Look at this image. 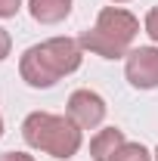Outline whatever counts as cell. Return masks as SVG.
<instances>
[{"label": "cell", "instance_id": "6da1fadb", "mask_svg": "<svg viewBox=\"0 0 158 161\" xmlns=\"http://www.w3.org/2000/svg\"><path fill=\"white\" fill-rule=\"evenodd\" d=\"M139 34V22L133 13L121 9V6H105L99 9L96 25L90 31H84L78 37L81 50L102 56V59H124L130 53V43Z\"/></svg>", "mask_w": 158, "mask_h": 161}, {"label": "cell", "instance_id": "7a4b0ae2", "mask_svg": "<svg viewBox=\"0 0 158 161\" xmlns=\"http://www.w3.org/2000/svg\"><path fill=\"white\" fill-rule=\"evenodd\" d=\"M22 136L31 149L47 152L50 158H71L81 149V127L68 115L53 112H31L22 121Z\"/></svg>", "mask_w": 158, "mask_h": 161}, {"label": "cell", "instance_id": "3957f363", "mask_svg": "<svg viewBox=\"0 0 158 161\" xmlns=\"http://www.w3.org/2000/svg\"><path fill=\"white\" fill-rule=\"evenodd\" d=\"M34 47H37L43 65L56 78H65V75H71V71L81 68L84 50H81V43L75 37H50V40H43V43H34Z\"/></svg>", "mask_w": 158, "mask_h": 161}, {"label": "cell", "instance_id": "277c9868", "mask_svg": "<svg viewBox=\"0 0 158 161\" xmlns=\"http://www.w3.org/2000/svg\"><path fill=\"white\" fill-rule=\"evenodd\" d=\"M124 78L137 90L158 87V47H137L124 56Z\"/></svg>", "mask_w": 158, "mask_h": 161}, {"label": "cell", "instance_id": "5b68a950", "mask_svg": "<svg viewBox=\"0 0 158 161\" xmlns=\"http://www.w3.org/2000/svg\"><path fill=\"white\" fill-rule=\"evenodd\" d=\"M65 115L78 124L81 130H93L105 121V99L93 93V90H75L68 96V105H65Z\"/></svg>", "mask_w": 158, "mask_h": 161}, {"label": "cell", "instance_id": "8992f818", "mask_svg": "<svg viewBox=\"0 0 158 161\" xmlns=\"http://www.w3.org/2000/svg\"><path fill=\"white\" fill-rule=\"evenodd\" d=\"M19 75L22 80L28 84V87H34V90H50V87H56V75L43 65V59H40V53H37V47H28L25 53H22V59H19Z\"/></svg>", "mask_w": 158, "mask_h": 161}, {"label": "cell", "instance_id": "52a82bcc", "mask_svg": "<svg viewBox=\"0 0 158 161\" xmlns=\"http://www.w3.org/2000/svg\"><path fill=\"white\" fill-rule=\"evenodd\" d=\"M28 13L40 25H56V22L68 19L71 0H28Z\"/></svg>", "mask_w": 158, "mask_h": 161}, {"label": "cell", "instance_id": "ba28073f", "mask_svg": "<svg viewBox=\"0 0 158 161\" xmlns=\"http://www.w3.org/2000/svg\"><path fill=\"white\" fill-rule=\"evenodd\" d=\"M124 130L118 127H105V130H99L96 136L90 140V158L93 161H112V155L118 152L121 146H124Z\"/></svg>", "mask_w": 158, "mask_h": 161}, {"label": "cell", "instance_id": "9c48e42d", "mask_svg": "<svg viewBox=\"0 0 158 161\" xmlns=\"http://www.w3.org/2000/svg\"><path fill=\"white\" fill-rule=\"evenodd\" d=\"M112 161H152V155H149V149L139 146V142H124L118 152L112 155Z\"/></svg>", "mask_w": 158, "mask_h": 161}, {"label": "cell", "instance_id": "30bf717a", "mask_svg": "<svg viewBox=\"0 0 158 161\" xmlns=\"http://www.w3.org/2000/svg\"><path fill=\"white\" fill-rule=\"evenodd\" d=\"M143 25H146V34L158 43V6H152V9L146 13V22H143Z\"/></svg>", "mask_w": 158, "mask_h": 161}, {"label": "cell", "instance_id": "8fae6325", "mask_svg": "<svg viewBox=\"0 0 158 161\" xmlns=\"http://www.w3.org/2000/svg\"><path fill=\"white\" fill-rule=\"evenodd\" d=\"M22 9V0H0V19H13Z\"/></svg>", "mask_w": 158, "mask_h": 161}, {"label": "cell", "instance_id": "7c38bea8", "mask_svg": "<svg viewBox=\"0 0 158 161\" xmlns=\"http://www.w3.org/2000/svg\"><path fill=\"white\" fill-rule=\"evenodd\" d=\"M9 50H13V40H9V34H6V28H0V62L9 56Z\"/></svg>", "mask_w": 158, "mask_h": 161}, {"label": "cell", "instance_id": "4fadbf2b", "mask_svg": "<svg viewBox=\"0 0 158 161\" xmlns=\"http://www.w3.org/2000/svg\"><path fill=\"white\" fill-rule=\"evenodd\" d=\"M0 161H34V155H28V152H3Z\"/></svg>", "mask_w": 158, "mask_h": 161}, {"label": "cell", "instance_id": "5bb4252c", "mask_svg": "<svg viewBox=\"0 0 158 161\" xmlns=\"http://www.w3.org/2000/svg\"><path fill=\"white\" fill-rule=\"evenodd\" d=\"M0 136H3V118H0Z\"/></svg>", "mask_w": 158, "mask_h": 161}, {"label": "cell", "instance_id": "9a60e30c", "mask_svg": "<svg viewBox=\"0 0 158 161\" xmlns=\"http://www.w3.org/2000/svg\"><path fill=\"white\" fill-rule=\"evenodd\" d=\"M112 3H130V0H112Z\"/></svg>", "mask_w": 158, "mask_h": 161}, {"label": "cell", "instance_id": "2e32d148", "mask_svg": "<svg viewBox=\"0 0 158 161\" xmlns=\"http://www.w3.org/2000/svg\"><path fill=\"white\" fill-rule=\"evenodd\" d=\"M155 161H158V149H155Z\"/></svg>", "mask_w": 158, "mask_h": 161}]
</instances>
